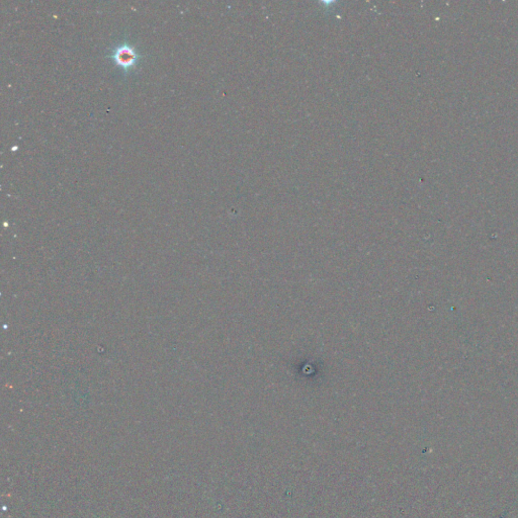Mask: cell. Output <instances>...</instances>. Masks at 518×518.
Returning <instances> with one entry per match:
<instances>
[{
  "instance_id": "obj_1",
  "label": "cell",
  "mask_w": 518,
  "mask_h": 518,
  "mask_svg": "<svg viewBox=\"0 0 518 518\" xmlns=\"http://www.w3.org/2000/svg\"><path fill=\"white\" fill-rule=\"evenodd\" d=\"M108 58L112 59L118 67L127 73L136 67L142 58V55L134 46L124 43L116 46L108 55Z\"/></svg>"
}]
</instances>
